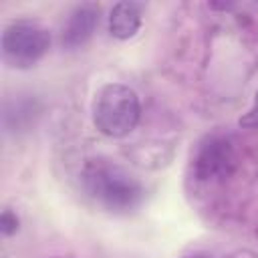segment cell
Wrapping results in <instances>:
<instances>
[{"label": "cell", "instance_id": "cell-1", "mask_svg": "<svg viewBox=\"0 0 258 258\" xmlns=\"http://www.w3.org/2000/svg\"><path fill=\"white\" fill-rule=\"evenodd\" d=\"M81 183L93 202L113 214H129L145 198L141 181L107 159L89 161L83 167Z\"/></svg>", "mask_w": 258, "mask_h": 258}, {"label": "cell", "instance_id": "cell-2", "mask_svg": "<svg viewBox=\"0 0 258 258\" xmlns=\"http://www.w3.org/2000/svg\"><path fill=\"white\" fill-rule=\"evenodd\" d=\"M141 119V103L137 93L121 83L103 85L93 99V125L111 139L127 137Z\"/></svg>", "mask_w": 258, "mask_h": 258}, {"label": "cell", "instance_id": "cell-3", "mask_svg": "<svg viewBox=\"0 0 258 258\" xmlns=\"http://www.w3.org/2000/svg\"><path fill=\"white\" fill-rule=\"evenodd\" d=\"M2 58L12 69H32L50 48V30L32 18L10 22L0 40Z\"/></svg>", "mask_w": 258, "mask_h": 258}, {"label": "cell", "instance_id": "cell-4", "mask_svg": "<svg viewBox=\"0 0 258 258\" xmlns=\"http://www.w3.org/2000/svg\"><path fill=\"white\" fill-rule=\"evenodd\" d=\"M236 167V151L226 135H208L200 141L191 169L200 181H216L228 177Z\"/></svg>", "mask_w": 258, "mask_h": 258}, {"label": "cell", "instance_id": "cell-5", "mask_svg": "<svg viewBox=\"0 0 258 258\" xmlns=\"http://www.w3.org/2000/svg\"><path fill=\"white\" fill-rule=\"evenodd\" d=\"M99 14H101V8L93 2H85V4L75 6L73 12L69 14L67 22L62 24L60 44L69 50L85 46L91 40L95 28L99 26Z\"/></svg>", "mask_w": 258, "mask_h": 258}, {"label": "cell", "instance_id": "cell-6", "mask_svg": "<svg viewBox=\"0 0 258 258\" xmlns=\"http://www.w3.org/2000/svg\"><path fill=\"white\" fill-rule=\"evenodd\" d=\"M145 6L141 2H117L109 12V34L117 40H129L141 28Z\"/></svg>", "mask_w": 258, "mask_h": 258}, {"label": "cell", "instance_id": "cell-7", "mask_svg": "<svg viewBox=\"0 0 258 258\" xmlns=\"http://www.w3.org/2000/svg\"><path fill=\"white\" fill-rule=\"evenodd\" d=\"M18 226H20L18 216H16L12 210L6 208V210L2 212V216H0V232H2V236L8 238V236L16 234V232H18Z\"/></svg>", "mask_w": 258, "mask_h": 258}, {"label": "cell", "instance_id": "cell-8", "mask_svg": "<svg viewBox=\"0 0 258 258\" xmlns=\"http://www.w3.org/2000/svg\"><path fill=\"white\" fill-rule=\"evenodd\" d=\"M240 127H244V129H254V127H258V91H256V95H254V103H252V107L240 117Z\"/></svg>", "mask_w": 258, "mask_h": 258}, {"label": "cell", "instance_id": "cell-9", "mask_svg": "<svg viewBox=\"0 0 258 258\" xmlns=\"http://www.w3.org/2000/svg\"><path fill=\"white\" fill-rule=\"evenodd\" d=\"M183 258H212V256L206 254V252H194V254H187V256H183Z\"/></svg>", "mask_w": 258, "mask_h": 258}]
</instances>
